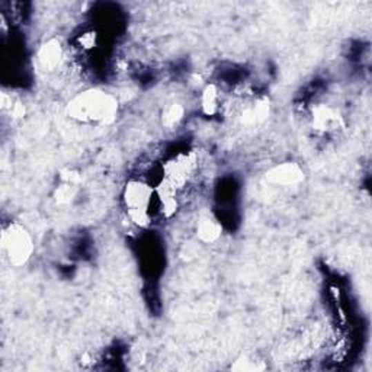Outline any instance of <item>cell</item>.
<instances>
[{"instance_id": "1", "label": "cell", "mask_w": 372, "mask_h": 372, "mask_svg": "<svg viewBox=\"0 0 372 372\" xmlns=\"http://www.w3.org/2000/svg\"><path fill=\"white\" fill-rule=\"evenodd\" d=\"M118 112V102L112 95L90 89L77 95L67 105V114L80 122H112Z\"/></svg>"}, {"instance_id": "2", "label": "cell", "mask_w": 372, "mask_h": 372, "mask_svg": "<svg viewBox=\"0 0 372 372\" xmlns=\"http://www.w3.org/2000/svg\"><path fill=\"white\" fill-rule=\"evenodd\" d=\"M156 197V189L144 181H131L126 186L124 201L127 205L131 222L140 227H146L151 222L150 206Z\"/></svg>"}, {"instance_id": "7", "label": "cell", "mask_w": 372, "mask_h": 372, "mask_svg": "<svg viewBox=\"0 0 372 372\" xmlns=\"http://www.w3.org/2000/svg\"><path fill=\"white\" fill-rule=\"evenodd\" d=\"M181 117H182V108L179 105H173L168 109L166 114H164V121L168 124H173L177 119H181Z\"/></svg>"}, {"instance_id": "3", "label": "cell", "mask_w": 372, "mask_h": 372, "mask_svg": "<svg viewBox=\"0 0 372 372\" xmlns=\"http://www.w3.org/2000/svg\"><path fill=\"white\" fill-rule=\"evenodd\" d=\"M3 249L12 265H25L32 255L34 244L30 233L19 224H10L2 234Z\"/></svg>"}, {"instance_id": "5", "label": "cell", "mask_w": 372, "mask_h": 372, "mask_svg": "<svg viewBox=\"0 0 372 372\" xmlns=\"http://www.w3.org/2000/svg\"><path fill=\"white\" fill-rule=\"evenodd\" d=\"M63 51L57 41H50L46 46L41 47L38 52V60L46 70H52L60 64Z\"/></svg>"}, {"instance_id": "6", "label": "cell", "mask_w": 372, "mask_h": 372, "mask_svg": "<svg viewBox=\"0 0 372 372\" xmlns=\"http://www.w3.org/2000/svg\"><path fill=\"white\" fill-rule=\"evenodd\" d=\"M219 234H222V226H219L215 219L208 217L201 219L198 226V236L202 242L213 243L219 237Z\"/></svg>"}, {"instance_id": "4", "label": "cell", "mask_w": 372, "mask_h": 372, "mask_svg": "<svg viewBox=\"0 0 372 372\" xmlns=\"http://www.w3.org/2000/svg\"><path fill=\"white\" fill-rule=\"evenodd\" d=\"M268 179L277 185H294L302 179V170L294 163H284L268 173Z\"/></svg>"}]
</instances>
